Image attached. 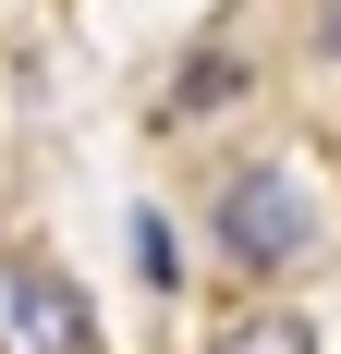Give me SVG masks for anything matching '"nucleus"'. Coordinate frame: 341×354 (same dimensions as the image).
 I'll return each instance as SVG.
<instances>
[{"mask_svg":"<svg viewBox=\"0 0 341 354\" xmlns=\"http://www.w3.org/2000/svg\"><path fill=\"white\" fill-rule=\"evenodd\" d=\"M0 330H12L25 354H98V318H86V293H73L49 257H25V245L0 257Z\"/></svg>","mask_w":341,"mask_h":354,"instance_id":"nucleus-2","label":"nucleus"},{"mask_svg":"<svg viewBox=\"0 0 341 354\" xmlns=\"http://www.w3.org/2000/svg\"><path fill=\"white\" fill-rule=\"evenodd\" d=\"M317 62H341V0H317Z\"/></svg>","mask_w":341,"mask_h":354,"instance_id":"nucleus-5","label":"nucleus"},{"mask_svg":"<svg viewBox=\"0 0 341 354\" xmlns=\"http://www.w3.org/2000/svg\"><path fill=\"white\" fill-rule=\"evenodd\" d=\"M232 86H244L232 62H195V73H183V86H170V110H220V98H232Z\"/></svg>","mask_w":341,"mask_h":354,"instance_id":"nucleus-4","label":"nucleus"},{"mask_svg":"<svg viewBox=\"0 0 341 354\" xmlns=\"http://www.w3.org/2000/svg\"><path fill=\"white\" fill-rule=\"evenodd\" d=\"M207 257H220L232 281H256V293L305 281L317 257H329L317 183H305V171H280V159H244V171H220V196H207Z\"/></svg>","mask_w":341,"mask_h":354,"instance_id":"nucleus-1","label":"nucleus"},{"mask_svg":"<svg viewBox=\"0 0 341 354\" xmlns=\"http://www.w3.org/2000/svg\"><path fill=\"white\" fill-rule=\"evenodd\" d=\"M207 354H317V318H305V306H280V293H256V306L220 318V342H207Z\"/></svg>","mask_w":341,"mask_h":354,"instance_id":"nucleus-3","label":"nucleus"}]
</instances>
